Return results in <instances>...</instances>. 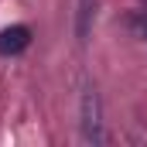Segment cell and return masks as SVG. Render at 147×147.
<instances>
[{
  "label": "cell",
  "instance_id": "obj_1",
  "mask_svg": "<svg viewBox=\"0 0 147 147\" xmlns=\"http://www.w3.org/2000/svg\"><path fill=\"white\" fill-rule=\"evenodd\" d=\"M79 130H82V140L86 144H103L106 140V130H103V103H99V92L96 86H82V96H79Z\"/></svg>",
  "mask_w": 147,
  "mask_h": 147
},
{
  "label": "cell",
  "instance_id": "obj_2",
  "mask_svg": "<svg viewBox=\"0 0 147 147\" xmlns=\"http://www.w3.org/2000/svg\"><path fill=\"white\" fill-rule=\"evenodd\" d=\"M31 45V28L28 24H10L0 31V55H21Z\"/></svg>",
  "mask_w": 147,
  "mask_h": 147
},
{
  "label": "cell",
  "instance_id": "obj_3",
  "mask_svg": "<svg viewBox=\"0 0 147 147\" xmlns=\"http://www.w3.org/2000/svg\"><path fill=\"white\" fill-rule=\"evenodd\" d=\"M79 7H82V10H79V34H86V31H89V17L96 14V10H92L96 0H79Z\"/></svg>",
  "mask_w": 147,
  "mask_h": 147
},
{
  "label": "cell",
  "instance_id": "obj_4",
  "mask_svg": "<svg viewBox=\"0 0 147 147\" xmlns=\"http://www.w3.org/2000/svg\"><path fill=\"white\" fill-rule=\"evenodd\" d=\"M137 28H140V34L147 38V10H140V17H137Z\"/></svg>",
  "mask_w": 147,
  "mask_h": 147
}]
</instances>
